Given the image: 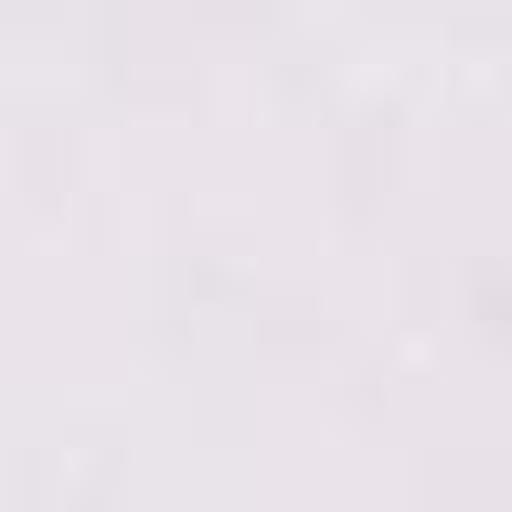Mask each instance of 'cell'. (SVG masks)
Returning <instances> with one entry per match:
<instances>
[]
</instances>
